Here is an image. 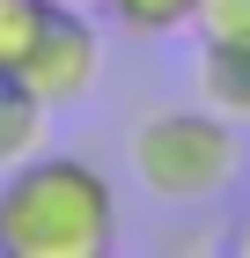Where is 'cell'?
<instances>
[{
	"mask_svg": "<svg viewBox=\"0 0 250 258\" xmlns=\"http://www.w3.org/2000/svg\"><path fill=\"white\" fill-rule=\"evenodd\" d=\"M243 251H250V229H243Z\"/></svg>",
	"mask_w": 250,
	"mask_h": 258,
	"instance_id": "9c48e42d",
	"label": "cell"
},
{
	"mask_svg": "<svg viewBox=\"0 0 250 258\" xmlns=\"http://www.w3.org/2000/svg\"><path fill=\"white\" fill-rule=\"evenodd\" d=\"M15 74L30 81L52 111H59V103H81L89 89H96V74H103V37H96V22L81 15V8H66V0H52V15H44L37 44L22 52Z\"/></svg>",
	"mask_w": 250,
	"mask_h": 258,
	"instance_id": "3957f363",
	"label": "cell"
},
{
	"mask_svg": "<svg viewBox=\"0 0 250 258\" xmlns=\"http://www.w3.org/2000/svg\"><path fill=\"white\" fill-rule=\"evenodd\" d=\"M235 170H243V148H235V118L221 111H154L133 133V177L162 207H199L228 192Z\"/></svg>",
	"mask_w": 250,
	"mask_h": 258,
	"instance_id": "7a4b0ae2",
	"label": "cell"
},
{
	"mask_svg": "<svg viewBox=\"0 0 250 258\" xmlns=\"http://www.w3.org/2000/svg\"><path fill=\"white\" fill-rule=\"evenodd\" d=\"M52 0H0V67H22V52L37 44Z\"/></svg>",
	"mask_w": 250,
	"mask_h": 258,
	"instance_id": "52a82bcc",
	"label": "cell"
},
{
	"mask_svg": "<svg viewBox=\"0 0 250 258\" xmlns=\"http://www.w3.org/2000/svg\"><path fill=\"white\" fill-rule=\"evenodd\" d=\"M66 8H81V0H66Z\"/></svg>",
	"mask_w": 250,
	"mask_h": 258,
	"instance_id": "30bf717a",
	"label": "cell"
},
{
	"mask_svg": "<svg viewBox=\"0 0 250 258\" xmlns=\"http://www.w3.org/2000/svg\"><path fill=\"white\" fill-rule=\"evenodd\" d=\"M44 133H52V103H44L15 67H0V170L30 162L44 148Z\"/></svg>",
	"mask_w": 250,
	"mask_h": 258,
	"instance_id": "277c9868",
	"label": "cell"
},
{
	"mask_svg": "<svg viewBox=\"0 0 250 258\" xmlns=\"http://www.w3.org/2000/svg\"><path fill=\"white\" fill-rule=\"evenodd\" d=\"M199 96H206V111L250 125V37L243 44H206L199 37Z\"/></svg>",
	"mask_w": 250,
	"mask_h": 258,
	"instance_id": "5b68a950",
	"label": "cell"
},
{
	"mask_svg": "<svg viewBox=\"0 0 250 258\" xmlns=\"http://www.w3.org/2000/svg\"><path fill=\"white\" fill-rule=\"evenodd\" d=\"M118 243V192L81 155H30L0 177V258H103Z\"/></svg>",
	"mask_w": 250,
	"mask_h": 258,
	"instance_id": "6da1fadb",
	"label": "cell"
},
{
	"mask_svg": "<svg viewBox=\"0 0 250 258\" xmlns=\"http://www.w3.org/2000/svg\"><path fill=\"white\" fill-rule=\"evenodd\" d=\"M192 30H199L206 44H243V37H250V0H199Z\"/></svg>",
	"mask_w": 250,
	"mask_h": 258,
	"instance_id": "ba28073f",
	"label": "cell"
},
{
	"mask_svg": "<svg viewBox=\"0 0 250 258\" xmlns=\"http://www.w3.org/2000/svg\"><path fill=\"white\" fill-rule=\"evenodd\" d=\"M96 8L133 37H170V30H192L199 15V0H96Z\"/></svg>",
	"mask_w": 250,
	"mask_h": 258,
	"instance_id": "8992f818",
	"label": "cell"
}]
</instances>
